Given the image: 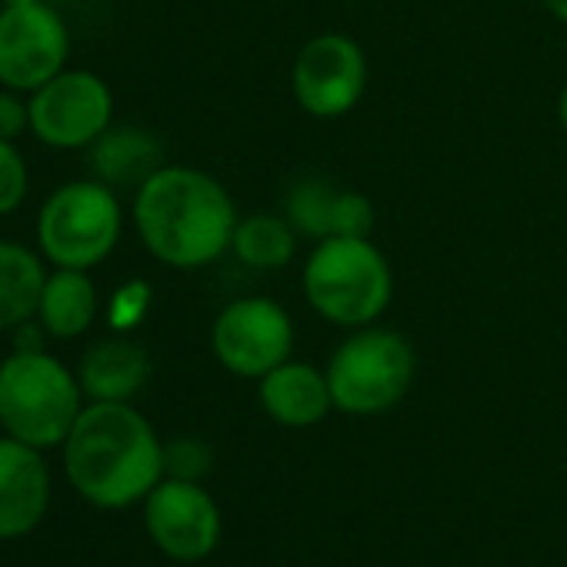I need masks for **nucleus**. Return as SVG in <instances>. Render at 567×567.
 I'll return each instance as SVG.
<instances>
[{
    "instance_id": "obj_1",
    "label": "nucleus",
    "mask_w": 567,
    "mask_h": 567,
    "mask_svg": "<svg viewBox=\"0 0 567 567\" xmlns=\"http://www.w3.org/2000/svg\"><path fill=\"white\" fill-rule=\"evenodd\" d=\"M61 451L71 487L101 511H124L164 481V444L131 401L84 404Z\"/></svg>"
},
{
    "instance_id": "obj_2",
    "label": "nucleus",
    "mask_w": 567,
    "mask_h": 567,
    "mask_svg": "<svg viewBox=\"0 0 567 567\" xmlns=\"http://www.w3.org/2000/svg\"><path fill=\"white\" fill-rule=\"evenodd\" d=\"M237 207L227 187L181 164L157 167L134 194V227L141 244L167 267H207L230 250Z\"/></svg>"
},
{
    "instance_id": "obj_3",
    "label": "nucleus",
    "mask_w": 567,
    "mask_h": 567,
    "mask_svg": "<svg viewBox=\"0 0 567 567\" xmlns=\"http://www.w3.org/2000/svg\"><path fill=\"white\" fill-rule=\"evenodd\" d=\"M84 411V388L44 348H18L0 361V431L51 451L61 447Z\"/></svg>"
},
{
    "instance_id": "obj_4",
    "label": "nucleus",
    "mask_w": 567,
    "mask_h": 567,
    "mask_svg": "<svg viewBox=\"0 0 567 567\" xmlns=\"http://www.w3.org/2000/svg\"><path fill=\"white\" fill-rule=\"evenodd\" d=\"M305 298L324 321L358 331L388 311L394 274L371 237H324L305 264Z\"/></svg>"
},
{
    "instance_id": "obj_5",
    "label": "nucleus",
    "mask_w": 567,
    "mask_h": 567,
    "mask_svg": "<svg viewBox=\"0 0 567 567\" xmlns=\"http://www.w3.org/2000/svg\"><path fill=\"white\" fill-rule=\"evenodd\" d=\"M124 230V207L104 181H71L51 190L38 214V247L54 267L91 270L111 257Z\"/></svg>"
},
{
    "instance_id": "obj_6",
    "label": "nucleus",
    "mask_w": 567,
    "mask_h": 567,
    "mask_svg": "<svg viewBox=\"0 0 567 567\" xmlns=\"http://www.w3.org/2000/svg\"><path fill=\"white\" fill-rule=\"evenodd\" d=\"M414 351L411 344L388 328H358L331 358L328 384L334 408L344 414H381L391 411L414 381Z\"/></svg>"
},
{
    "instance_id": "obj_7",
    "label": "nucleus",
    "mask_w": 567,
    "mask_h": 567,
    "mask_svg": "<svg viewBox=\"0 0 567 567\" xmlns=\"http://www.w3.org/2000/svg\"><path fill=\"white\" fill-rule=\"evenodd\" d=\"M31 134L54 151L91 147L114 117L111 84L94 71H61L31 94Z\"/></svg>"
},
{
    "instance_id": "obj_8",
    "label": "nucleus",
    "mask_w": 567,
    "mask_h": 567,
    "mask_svg": "<svg viewBox=\"0 0 567 567\" xmlns=\"http://www.w3.org/2000/svg\"><path fill=\"white\" fill-rule=\"evenodd\" d=\"M214 358L237 378H264L291 361L295 324L291 315L270 298L230 301L210 328Z\"/></svg>"
},
{
    "instance_id": "obj_9",
    "label": "nucleus",
    "mask_w": 567,
    "mask_h": 567,
    "mask_svg": "<svg viewBox=\"0 0 567 567\" xmlns=\"http://www.w3.org/2000/svg\"><path fill=\"white\" fill-rule=\"evenodd\" d=\"M71 31L48 4L0 11V87L34 94L68 68Z\"/></svg>"
},
{
    "instance_id": "obj_10",
    "label": "nucleus",
    "mask_w": 567,
    "mask_h": 567,
    "mask_svg": "<svg viewBox=\"0 0 567 567\" xmlns=\"http://www.w3.org/2000/svg\"><path fill=\"white\" fill-rule=\"evenodd\" d=\"M144 524L157 550L181 564H197L220 544V511L200 481L164 477L144 497Z\"/></svg>"
},
{
    "instance_id": "obj_11",
    "label": "nucleus",
    "mask_w": 567,
    "mask_h": 567,
    "mask_svg": "<svg viewBox=\"0 0 567 567\" xmlns=\"http://www.w3.org/2000/svg\"><path fill=\"white\" fill-rule=\"evenodd\" d=\"M298 104L321 121L344 117L358 107L368 84V61L358 41L344 34H321L308 41L291 71Z\"/></svg>"
},
{
    "instance_id": "obj_12",
    "label": "nucleus",
    "mask_w": 567,
    "mask_h": 567,
    "mask_svg": "<svg viewBox=\"0 0 567 567\" xmlns=\"http://www.w3.org/2000/svg\"><path fill=\"white\" fill-rule=\"evenodd\" d=\"M51 507V467L41 447L0 434V540L34 534Z\"/></svg>"
},
{
    "instance_id": "obj_13",
    "label": "nucleus",
    "mask_w": 567,
    "mask_h": 567,
    "mask_svg": "<svg viewBox=\"0 0 567 567\" xmlns=\"http://www.w3.org/2000/svg\"><path fill=\"white\" fill-rule=\"evenodd\" d=\"M284 217L295 224L298 234L315 240L324 237H371L374 230V204L361 190H338L321 177H305L291 184L284 197Z\"/></svg>"
},
{
    "instance_id": "obj_14",
    "label": "nucleus",
    "mask_w": 567,
    "mask_h": 567,
    "mask_svg": "<svg viewBox=\"0 0 567 567\" xmlns=\"http://www.w3.org/2000/svg\"><path fill=\"white\" fill-rule=\"evenodd\" d=\"M260 408L284 427H315L334 408L328 374L305 361H284L260 378Z\"/></svg>"
},
{
    "instance_id": "obj_15",
    "label": "nucleus",
    "mask_w": 567,
    "mask_h": 567,
    "mask_svg": "<svg viewBox=\"0 0 567 567\" xmlns=\"http://www.w3.org/2000/svg\"><path fill=\"white\" fill-rule=\"evenodd\" d=\"M78 381L91 401H134L151 381V358L131 338H107L87 348Z\"/></svg>"
},
{
    "instance_id": "obj_16",
    "label": "nucleus",
    "mask_w": 567,
    "mask_h": 567,
    "mask_svg": "<svg viewBox=\"0 0 567 567\" xmlns=\"http://www.w3.org/2000/svg\"><path fill=\"white\" fill-rule=\"evenodd\" d=\"M101 315V291L87 270L54 267L44 280L38 324L54 341H74L91 331Z\"/></svg>"
},
{
    "instance_id": "obj_17",
    "label": "nucleus",
    "mask_w": 567,
    "mask_h": 567,
    "mask_svg": "<svg viewBox=\"0 0 567 567\" xmlns=\"http://www.w3.org/2000/svg\"><path fill=\"white\" fill-rule=\"evenodd\" d=\"M87 151L94 177L107 187H141L164 167V147L144 127H107Z\"/></svg>"
},
{
    "instance_id": "obj_18",
    "label": "nucleus",
    "mask_w": 567,
    "mask_h": 567,
    "mask_svg": "<svg viewBox=\"0 0 567 567\" xmlns=\"http://www.w3.org/2000/svg\"><path fill=\"white\" fill-rule=\"evenodd\" d=\"M44 280V254L18 240H0V334L38 318Z\"/></svg>"
},
{
    "instance_id": "obj_19",
    "label": "nucleus",
    "mask_w": 567,
    "mask_h": 567,
    "mask_svg": "<svg viewBox=\"0 0 567 567\" xmlns=\"http://www.w3.org/2000/svg\"><path fill=\"white\" fill-rule=\"evenodd\" d=\"M230 250L237 254L240 264H247L254 270H280L295 260L298 230L288 217L250 214V217L237 220Z\"/></svg>"
},
{
    "instance_id": "obj_20",
    "label": "nucleus",
    "mask_w": 567,
    "mask_h": 567,
    "mask_svg": "<svg viewBox=\"0 0 567 567\" xmlns=\"http://www.w3.org/2000/svg\"><path fill=\"white\" fill-rule=\"evenodd\" d=\"M31 190V174L24 164V154L18 151V141L0 137V217L14 214Z\"/></svg>"
},
{
    "instance_id": "obj_21",
    "label": "nucleus",
    "mask_w": 567,
    "mask_h": 567,
    "mask_svg": "<svg viewBox=\"0 0 567 567\" xmlns=\"http://www.w3.org/2000/svg\"><path fill=\"white\" fill-rule=\"evenodd\" d=\"M151 301H154V291H151L147 280L134 277V280L121 284V288L114 291V298H111V305H107V324L114 331H121V334L134 331L147 318Z\"/></svg>"
},
{
    "instance_id": "obj_22",
    "label": "nucleus",
    "mask_w": 567,
    "mask_h": 567,
    "mask_svg": "<svg viewBox=\"0 0 567 567\" xmlns=\"http://www.w3.org/2000/svg\"><path fill=\"white\" fill-rule=\"evenodd\" d=\"M210 447L197 437H174L164 444V477L200 481L210 471Z\"/></svg>"
},
{
    "instance_id": "obj_23",
    "label": "nucleus",
    "mask_w": 567,
    "mask_h": 567,
    "mask_svg": "<svg viewBox=\"0 0 567 567\" xmlns=\"http://www.w3.org/2000/svg\"><path fill=\"white\" fill-rule=\"evenodd\" d=\"M24 131H31V104L21 101V91L0 87V137L18 141Z\"/></svg>"
},
{
    "instance_id": "obj_24",
    "label": "nucleus",
    "mask_w": 567,
    "mask_h": 567,
    "mask_svg": "<svg viewBox=\"0 0 567 567\" xmlns=\"http://www.w3.org/2000/svg\"><path fill=\"white\" fill-rule=\"evenodd\" d=\"M540 4H544L557 21H564V24H567V0H540Z\"/></svg>"
},
{
    "instance_id": "obj_25",
    "label": "nucleus",
    "mask_w": 567,
    "mask_h": 567,
    "mask_svg": "<svg viewBox=\"0 0 567 567\" xmlns=\"http://www.w3.org/2000/svg\"><path fill=\"white\" fill-rule=\"evenodd\" d=\"M557 114H560V124H564V131H567V87H564V94H560V104H557Z\"/></svg>"
},
{
    "instance_id": "obj_26",
    "label": "nucleus",
    "mask_w": 567,
    "mask_h": 567,
    "mask_svg": "<svg viewBox=\"0 0 567 567\" xmlns=\"http://www.w3.org/2000/svg\"><path fill=\"white\" fill-rule=\"evenodd\" d=\"M4 8H21V4H44V0H0Z\"/></svg>"
}]
</instances>
